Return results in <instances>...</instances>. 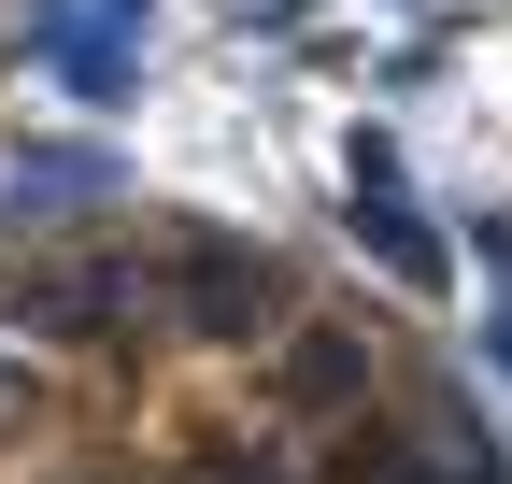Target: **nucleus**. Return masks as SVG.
Masks as SVG:
<instances>
[{"label":"nucleus","instance_id":"1","mask_svg":"<svg viewBox=\"0 0 512 484\" xmlns=\"http://www.w3.org/2000/svg\"><path fill=\"white\" fill-rule=\"evenodd\" d=\"M143 285H157V314L185 342H271V299H285L242 228H157L143 242Z\"/></svg>","mask_w":512,"mask_h":484},{"label":"nucleus","instance_id":"5","mask_svg":"<svg viewBox=\"0 0 512 484\" xmlns=\"http://www.w3.org/2000/svg\"><path fill=\"white\" fill-rule=\"evenodd\" d=\"M271 385H285V413H356V399H370V342H356V328H299V342L271 356Z\"/></svg>","mask_w":512,"mask_h":484},{"label":"nucleus","instance_id":"6","mask_svg":"<svg viewBox=\"0 0 512 484\" xmlns=\"http://www.w3.org/2000/svg\"><path fill=\"white\" fill-rule=\"evenodd\" d=\"M356 228H370V257L399 285H441V242L399 214V157H384V143H356Z\"/></svg>","mask_w":512,"mask_h":484},{"label":"nucleus","instance_id":"4","mask_svg":"<svg viewBox=\"0 0 512 484\" xmlns=\"http://www.w3.org/2000/svg\"><path fill=\"white\" fill-rule=\"evenodd\" d=\"M86 200H114V157H86V143H15V171H0V214L57 228V214H86Z\"/></svg>","mask_w":512,"mask_h":484},{"label":"nucleus","instance_id":"2","mask_svg":"<svg viewBox=\"0 0 512 484\" xmlns=\"http://www.w3.org/2000/svg\"><path fill=\"white\" fill-rule=\"evenodd\" d=\"M0 314H15V342H114L128 314H157V285L128 242H57V257H29L0 285Z\"/></svg>","mask_w":512,"mask_h":484},{"label":"nucleus","instance_id":"7","mask_svg":"<svg viewBox=\"0 0 512 484\" xmlns=\"http://www.w3.org/2000/svg\"><path fill=\"white\" fill-rule=\"evenodd\" d=\"M0 428H29V356L0 342Z\"/></svg>","mask_w":512,"mask_h":484},{"label":"nucleus","instance_id":"3","mask_svg":"<svg viewBox=\"0 0 512 484\" xmlns=\"http://www.w3.org/2000/svg\"><path fill=\"white\" fill-rule=\"evenodd\" d=\"M342 484H498V456H484L470 413L441 399V413H413V428H384V442H342Z\"/></svg>","mask_w":512,"mask_h":484}]
</instances>
